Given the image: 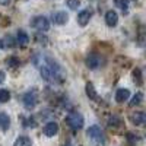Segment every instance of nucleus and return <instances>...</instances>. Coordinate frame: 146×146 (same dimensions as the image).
<instances>
[{
    "instance_id": "obj_23",
    "label": "nucleus",
    "mask_w": 146,
    "mask_h": 146,
    "mask_svg": "<svg viewBox=\"0 0 146 146\" xmlns=\"http://www.w3.org/2000/svg\"><path fill=\"white\" fill-rule=\"evenodd\" d=\"M66 5L69 6V9H72V10H76V9L80 6V2H79V0H67Z\"/></svg>"
},
{
    "instance_id": "obj_21",
    "label": "nucleus",
    "mask_w": 146,
    "mask_h": 146,
    "mask_svg": "<svg viewBox=\"0 0 146 146\" xmlns=\"http://www.w3.org/2000/svg\"><path fill=\"white\" fill-rule=\"evenodd\" d=\"M6 64H7L9 67H18V66L21 64V62H19V58H18V57L12 56V57H9V58L6 60Z\"/></svg>"
},
{
    "instance_id": "obj_4",
    "label": "nucleus",
    "mask_w": 146,
    "mask_h": 146,
    "mask_svg": "<svg viewBox=\"0 0 146 146\" xmlns=\"http://www.w3.org/2000/svg\"><path fill=\"white\" fill-rule=\"evenodd\" d=\"M31 25L40 32H45L50 29V21H48L45 16H35L31 21Z\"/></svg>"
},
{
    "instance_id": "obj_26",
    "label": "nucleus",
    "mask_w": 146,
    "mask_h": 146,
    "mask_svg": "<svg viewBox=\"0 0 146 146\" xmlns=\"http://www.w3.org/2000/svg\"><path fill=\"white\" fill-rule=\"evenodd\" d=\"M5 79H6V73H5L3 70H0V85L5 82Z\"/></svg>"
},
{
    "instance_id": "obj_20",
    "label": "nucleus",
    "mask_w": 146,
    "mask_h": 146,
    "mask_svg": "<svg viewBox=\"0 0 146 146\" xmlns=\"http://www.w3.org/2000/svg\"><path fill=\"white\" fill-rule=\"evenodd\" d=\"M142 101H143V94H142V92H137V94L131 98V101H130V107H136V105H139Z\"/></svg>"
},
{
    "instance_id": "obj_22",
    "label": "nucleus",
    "mask_w": 146,
    "mask_h": 146,
    "mask_svg": "<svg viewBox=\"0 0 146 146\" xmlns=\"http://www.w3.org/2000/svg\"><path fill=\"white\" fill-rule=\"evenodd\" d=\"M108 126L110 127H118V126H121V118L117 117V115L111 117V118L108 120Z\"/></svg>"
},
{
    "instance_id": "obj_19",
    "label": "nucleus",
    "mask_w": 146,
    "mask_h": 146,
    "mask_svg": "<svg viewBox=\"0 0 146 146\" xmlns=\"http://www.w3.org/2000/svg\"><path fill=\"white\" fill-rule=\"evenodd\" d=\"M10 101V92L7 89H0V102L6 104Z\"/></svg>"
},
{
    "instance_id": "obj_12",
    "label": "nucleus",
    "mask_w": 146,
    "mask_h": 146,
    "mask_svg": "<svg viewBox=\"0 0 146 146\" xmlns=\"http://www.w3.org/2000/svg\"><path fill=\"white\" fill-rule=\"evenodd\" d=\"M129 98H130V91H129V89L121 88V89H118V91L115 92V101H117L118 104L126 102Z\"/></svg>"
},
{
    "instance_id": "obj_7",
    "label": "nucleus",
    "mask_w": 146,
    "mask_h": 146,
    "mask_svg": "<svg viewBox=\"0 0 146 146\" xmlns=\"http://www.w3.org/2000/svg\"><path fill=\"white\" fill-rule=\"evenodd\" d=\"M91 18H92V10L91 9H83L78 13V23L80 27H86L91 21Z\"/></svg>"
},
{
    "instance_id": "obj_14",
    "label": "nucleus",
    "mask_w": 146,
    "mask_h": 146,
    "mask_svg": "<svg viewBox=\"0 0 146 146\" xmlns=\"http://www.w3.org/2000/svg\"><path fill=\"white\" fill-rule=\"evenodd\" d=\"M85 89H86L88 98H91V100H94V101H98V94H96L95 86H94V83H92V82H88V83H86V86H85Z\"/></svg>"
},
{
    "instance_id": "obj_28",
    "label": "nucleus",
    "mask_w": 146,
    "mask_h": 146,
    "mask_svg": "<svg viewBox=\"0 0 146 146\" xmlns=\"http://www.w3.org/2000/svg\"><path fill=\"white\" fill-rule=\"evenodd\" d=\"M129 140H130V143H135V140H137V137H135V136L129 135Z\"/></svg>"
},
{
    "instance_id": "obj_9",
    "label": "nucleus",
    "mask_w": 146,
    "mask_h": 146,
    "mask_svg": "<svg viewBox=\"0 0 146 146\" xmlns=\"http://www.w3.org/2000/svg\"><path fill=\"white\" fill-rule=\"evenodd\" d=\"M58 130H60V127H58V124L56 123V121H50V123H47L45 126H44V135L45 136H48V137H53V136H56L57 133H58Z\"/></svg>"
},
{
    "instance_id": "obj_17",
    "label": "nucleus",
    "mask_w": 146,
    "mask_h": 146,
    "mask_svg": "<svg viewBox=\"0 0 146 146\" xmlns=\"http://www.w3.org/2000/svg\"><path fill=\"white\" fill-rule=\"evenodd\" d=\"M13 146H32V142L28 136H19Z\"/></svg>"
},
{
    "instance_id": "obj_18",
    "label": "nucleus",
    "mask_w": 146,
    "mask_h": 146,
    "mask_svg": "<svg viewBox=\"0 0 146 146\" xmlns=\"http://www.w3.org/2000/svg\"><path fill=\"white\" fill-rule=\"evenodd\" d=\"M114 3L118 9H121L124 12V15H127L129 12V0H114Z\"/></svg>"
},
{
    "instance_id": "obj_30",
    "label": "nucleus",
    "mask_w": 146,
    "mask_h": 146,
    "mask_svg": "<svg viewBox=\"0 0 146 146\" xmlns=\"http://www.w3.org/2000/svg\"><path fill=\"white\" fill-rule=\"evenodd\" d=\"M0 48H2V42H0Z\"/></svg>"
},
{
    "instance_id": "obj_11",
    "label": "nucleus",
    "mask_w": 146,
    "mask_h": 146,
    "mask_svg": "<svg viewBox=\"0 0 146 146\" xmlns=\"http://www.w3.org/2000/svg\"><path fill=\"white\" fill-rule=\"evenodd\" d=\"M105 23L108 27H115L118 23V15L114 10H108L105 13Z\"/></svg>"
},
{
    "instance_id": "obj_25",
    "label": "nucleus",
    "mask_w": 146,
    "mask_h": 146,
    "mask_svg": "<svg viewBox=\"0 0 146 146\" xmlns=\"http://www.w3.org/2000/svg\"><path fill=\"white\" fill-rule=\"evenodd\" d=\"M133 76H135V79H137V83L140 85V82H142V80H140V70H139V69H136V70H135Z\"/></svg>"
},
{
    "instance_id": "obj_10",
    "label": "nucleus",
    "mask_w": 146,
    "mask_h": 146,
    "mask_svg": "<svg viewBox=\"0 0 146 146\" xmlns=\"http://www.w3.org/2000/svg\"><path fill=\"white\" fill-rule=\"evenodd\" d=\"M53 22L56 23V25H64V23L69 21V15L66 13V12L60 10V12H56V13H53Z\"/></svg>"
},
{
    "instance_id": "obj_29",
    "label": "nucleus",
    "mask_w": 146,
    "mask_h": 146,
    "mask_svg": "<svg viewBox=\"0 0 146 146\" xmlns=\"http://www.w3.org/2000/svg\"><path fill=\"white\" fill-rule=\"evenodd\" d=\"M63 146H70V143H66V145H63Z\"/></svg>"
},
{
    "instance_id": "obj_6",
    "label": "nucleus",
    "mask_w": 146,
    "mask_h": 146,
    "mask_svg": "<svg viewBox=\"0 0 146 146\" xmlns=\"http://www.w3.org/2000/svg\"><path fill=\"white\" fill-rule=\"evenodd\" d=\"M104 64V58L98 54V53H91L88 57H86V66L92 70L95 69H100L101 66Z\"/></svg>"
},
{
    "instance_id": "obj_8",
    "label": "nucleus",
    "mask_w": 146,
    "mask_h": 146,
    "mask_svg": "<svg viewBox=\"0 0 146 146\" xmlns=\"http://www.w3.org/2000/svg\"><path fill=\"white\" fill-rule=\"evenodd\" d=\"M15 41H16V45H19L21 48H25V47L28 45V42H29V35L23 31V29H19L18 34H16Z\"/></svg>"
},
{
    "instance_id": "obj_24",
    "label": "nucleus",
    "mask_w": 146,
    "mask_h": 146,
    "mask_svg": "<svg viewBox=\"0 0 146 146\" xmlns=\"http://www.w3.org/2000/svg\"><path fill=\"white\" fill-rule=\"evenodd\" d=\"M25 126H27V127H35V126H36V121H34L32 117H29V118L25 120Z\"/></svg>"
},
{
    "instance_id": "obj_27",
    "label": "nucleus",
    "mask_w": 146,
    "mask_h": 146,
    "mask_svg": "<svg viewBox=\"0 0 146 146\" xmlns=\"http://www.w3.org/2000/svg\"><path fill=\"white\" fill-rule=\"evenodd\" d=\"M10 3V0H0V6H7Z\"/></svg>"
},
{
    "instance_id": "obj_3",
    "label": "nucleus",
    "mask_w": 146,
    "mask_h": 146,
    "mask_svg": "<svg viewBox=\"0 0 146 146\" xmlns=\"http://www.w3.org/2000/svg\"><path fill=\"white\" fill-rule=\"evenodd\" d=\"M66 121H67V124L70 126V129H73V130H80V129L83 127V124H85L83 115H82L80 113H78V111L70 113V114L67 115Z\"/></svg>"
},
{
    "instance_id": "obj_13",
    "label": "nucleus",
    "mask_w": 146,
    "mask_h": 146,
    "mask_svg": "<svg viewBox=\"0 0 146 146\" xmlns=\"http://www.w3.org/2000/svg\"><path fill=\"white\" fill-rule=\"evenodd\" d=\"M130 121L135 126H140L145 123V113L143 111H136V113H133L130 115Z\"/></svg>"
},
{
    "instance_id": "obj_1",
    "label": "nucleus",
    "mask_w": 146,
    "mask_h": 146,
    "mask_svg": "<svg viewBox=\"0 0 146 146\" xmlns=\"http://www.w3.org/2000/svg\"><path fill=\"white\" fill-rule=\"evenodd\" d=\"M34 63L38 66L40 75L48 82H56L63 79V69L60 67V64L53 60L51 57H47L42 54H38L34 57Z\"/></svg>"
},
{
    "instance_id": "obj_15",
    "label": "nucleus",
    "mask_w": 146,
    "mask_h": 146,
    "mask_svg": "<svg viewBox=\"0 0 146 146\" xmlns=\"http://www.w3.org/2000/svg\"><path fill=\"white\" fill-rule=\"evenodd\" d=\"M10 127V117L6 113H0V129L6 131Z\"/></svg>"
},
{
    "instance_id": "obj_5",
    "label": "nucleus",
    "mask_w": 146,
    "mask_h": 146,
    "mask_svg": "<svg viewBox=\"0 0 146 146\" xmlns=\"http://www.w3.org/2000/svg\"><path fill=\"white\" fill-rule=\"evenodd\" d=\"M36 104H38V94H36L35 89L28 91L25 95H23V105H25L27 110H32V108H35Z\"/></svg>"
},
{
    "instance_id": "obj_2",
    "label": "nucleus",
    "mask_w": 146,
    "mask_h": 146,
    "mask_svg": "<svg viewBox=\"0 0 146 146\" xmlns=\"http://www.w3.org/2000/svg\"><path fill=\"white\" fill-rule=\"evenodd\" d=\"M88 136L92 140V143L96 145V146H104L105 145V136H104V133H102L100 126H95V124L91 126L88 129Z\"/></svg>"
},
{
    "instance_id": "obj_16",
    "label": "nucleus",
    "mask_w": 146,
    "mask_h": 146,
    "mask_svg": "<svg viewBox=\"0 0 146 146\" xmlns=\"http://www.w3.org/2000/svg\"><path fill=\"white\" fill-rule=\"evenodd\" d=\"M0 42H2V48H13L16 45L15 38H13V36H10V35H6Z\"/></svg>"
}]
</instances>
